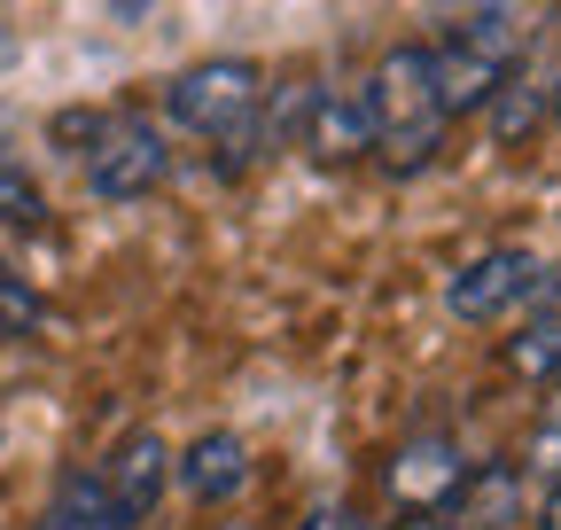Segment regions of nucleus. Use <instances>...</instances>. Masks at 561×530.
Instances as JSON below:
<instances>
[{
  "label": "nucleus",
  "instance_id": "11",
  "mask_svg": "<svg viewBox=\"0 0 561 530\" xmlns=\"http://www.w3.org/2000/svg\"><path fill=\"white\" fill-rule=\"evenodd\" d=\"M530 320H523V336H515V375H530V382H546V375H561V289H530Z\"/></svg>",
  "mask_w": 561,
  "mask_h": 530
},
{
  "label": "nucleus",
  "instance_id": "8",
  "mask_svg": "<svg viewBox=\"0 0 561 530\" xmlns=\"http://www.w3.org/2000/svg\"><path fill=\"white\" fill-rule=\"evenodd\" d=\"M110 492H117V507H125V522H140L157 507V492H164V476H172V452L157 445V437H125V452L110 460Z\"/></svg>",
  "mask_w": 561,
  "mask_h": 530
},
{
  "label": "nucleus",
  "instance_id": "3",
  "mask_svg": "<svg viewBox=\"0 0 561 530\" xmlns=\"http://www.w3.org/2000/svg\"><path fill=\"white\" fill-rule=\"evenodd\" d=\"M172 117L187 132H203V141H234V132H250L257 102H265V71L250 55H219V62H195V71H180L164 87Z\"/></svg>",
  "mask_w": 561,
  "mask_h": 530
},
{
  "label": "nucleus",
  "instance_id": "5",
  "mask_svg": "<svg viewBox=\"0 0 561 530\" xmlns=\"http://www.w3.org/2000/svg\"><path fill=\"white\" fill-rule=\"evenodd\" d=\"M538 281H546V265H538L530 250H483V257H468L460 274L445 281V312H460V320H500V312L530 304Z\"/></svg>",
  "mask_w": 561,
  "mask_h": 530
},
{
  "label": "nucleus",
  "instance_id": "2",
  "mask_svg": "<svg viewBox=\"0 0 561 530\" xmlns=\"http://www.w3.org/2000/svg\"><path fill=\"white\" fill-rule=\"evenodd\" d=\"M164 172H172V149L149 110L87 117V187L102 204H140L149 187H164Z\"/></svg>",
  "mask_w": 561,
  "mask_h": 530
},
{
  "label": "nucleus",
  "instance_id": "16",
  "mask_svg": "<svg viewBox=\"0 0 561 530\" xmlns=\"http://www.w3.org/2000/svg\"><path fill=\"white\" fill-rule=\"evenodd\" d=\"M553 102H561V87H553Z\"/></svg>",
  "mask_w": 561,
  "mask_h": 530
},
{
  "label": "nucleus",
  "instance_id": "7",
  "mask_svg": "<svg viewBox=\"0 0 561 530\" xmlns=\"http://www.w3.org/2000/svg\"><path fill=\"white\" fill-rule=\"evenodd\" d=\"M180 484H187V499H203V507L234 499V492L250 484V452H242V437H234V429L195 437V445H187V460H180Z\"/></svg>",
  "mask_w": 561,
  "mask_h": 530
},
{
  "label": "nucleus",
  "instance_id": "6",
  "mask_svg": "<svg viewBox=\"0 0 561 530\" xmlns=\"http://www.w3.org/2000/svg\"><path fill=\"white\" fill-rule=\"evenodd\" d=\"M390 492L413 499V507H445L453 492H468V460H460V445H445V437L405 445V452L390 460Z\"/></svg>",
  "mask_w": 561,
  "mask_h": 530
},
{
  "label": "nucleus",
  "instance_id": "10",
  "mask_svg": "<svg viewBox=\"0 0 561 530\" xmlns=\"http://www.w3.org/2000/svg\"><path fill=\"white\" fill-rule=\"evenodd\" d=\"M47 530H125V507L110 492V476H87V469H70L47 499Z\"/></svg>",
  "mask_w": 561,
  "mask_h": 530
},
{
  "label": "nucleus",
  "instance_id": "15",
  "mask_svg": "<svg viewBox=\"0 0 561 530\" xmlns=\"http://www.w3.org/2000/svg\"><path fill=\"white\" fill-rule=\"evenodd\" d=\"M546 530H561V492H553V499H546Z\"/></svg>",
  "mask_w": 561,
  "mask_h": 530
},
{
  "label": "nucleus",
  "instance_id": "4",
  "mask_svg": "<svg viewBox=\"0 0 561 530\" xmlns=\"http://www.w3.org/2000/svg\"><path fill=\"white\" fill-rule=\"evenodd\" d=\"M430 62H437V94H445L453 117H460V110H483L491 87L515 71V24H507L500 9H483V16H468V24H453V32L430 47Z\"/></svg>",
  "mask_w": 561,
  "mask_h": 530
},
{
  "label": "nucleus",
  "instance_id": "14",
  "mask_svg": "<svg viewBox=\"0 0 561 530\" xmlns=\"http://www.w3.org/2000/svg\"><path fill=\"white\" fill-rule=\"evenodd\" d=\"M305 530H375V522H359V515H343V507H320Z\"/></svg>",
  "mask_w": 561,
  "mask_h": 530
},
{
  "label": "nucleus",
  "instance_id": "13",
  "mask_svg": "<svg viewBox=\"0 0 561 530\" xmlns=\"http://www.w3.org/2000/svg\"><path fill=\"white\" fill-rule=\"evenodd\" d=\"M0 320H16V327L39 320V297L24 289V274H9V265H0Z\"/></svg>",
  "mask_w": 561,
  "mask_h": 530
},
{
  "label": "nucleus",
  "instance_id": "12",
  "mask_svg": "<svg viewBox=\"0 0 561 530\" xmlns=\"http://www.w3.org/2000/svg\"><path fill=\"white\" fill-rule=\"evenodd\" d=\"M47 219V204H39V187H32V172H16V164H0V227H39Z\"/></svg>",
  "mask_w": 561,
  "mask_h": 530
},
{
  "label": "nucleus",
  "instance_id": "1",
  "mask_svg": "<svg viewBox=\"0 0 561 530\" xmlns=\"http://www.w3.org/2000/svg\"><path fill=\"white\" fill-rule=\"evenodd\" d=\"M367 125H375V149L398 164V172H421L437 149H445V94H437V62L430 47H390L375 62V79H367Z\"/></svg>",
  "mask_w": 561,
  "mask_h": 530
},
{
  "label": "nucleus",
  "instance_id": "9",
  "mask_svg": "<svg viewBox=\"0 0 561 530\" xmlns=\"http://www.w3.org/2000/svg\"><path fill=\"white\" fill-rule=\"evenodd\" d=\"M305 149H312V157H328V164L375 149L367 102H359V94H312V132H305Z\"/></svg>",
  "mask_w": 561,
  "mask_h": 530
}]
</instances>
